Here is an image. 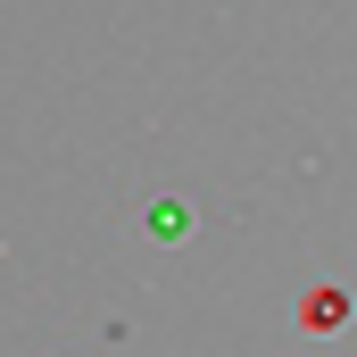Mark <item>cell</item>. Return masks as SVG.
<instances>
[{
    "label": "cell",
    "mask_w": 357,
    "mask_h": 357,
    "mask_svg": "<svg viewBox=\"0 0 357 357\" xmlns=\"http://www.w3.org/2000/svg\"><path fill=\"white\" fill-rule=\"evenodd\" d=\"M183 225H191L183 199H150V208H142V233H150V241H183Z\"/></svg>",
    "instance_id": "2"
},
{
    "label": "cell",
    "mask_w": 357,
    "mask_h": 357,
    "mask_svg": "<svg viewBox=\"0 0 357 357\" xmlns=\"http://www.w3.org/2000/svg\"><path fill=\"white\" fill-rule=\"evenodd\" d=\"M299 324H307V333H341V324H349V291H307V299H299Z\"/></svg>",
    "instance_id": "1"
}]
</instances>
